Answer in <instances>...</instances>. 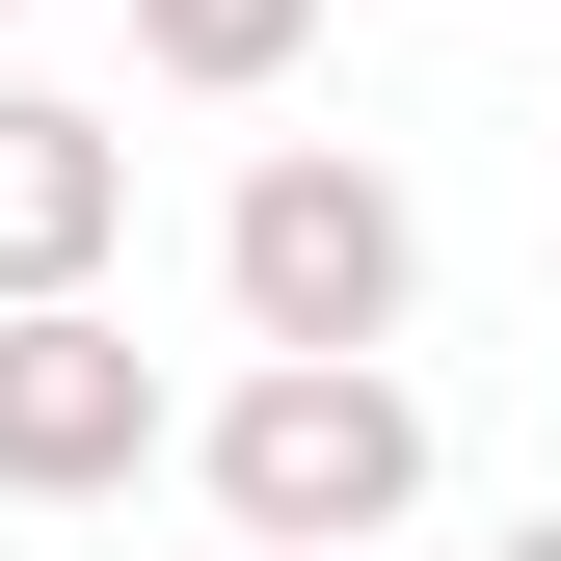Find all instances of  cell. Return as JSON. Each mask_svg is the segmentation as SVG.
Returning a JSON list of instances; mask_svg holds the SVG:
<instances>
[{"instance_id": "6da1fadb", "label": "cell", "mask_w": 561, "mask_h": 561, "mask_svg": "<svg viewBox=\"0 0 561 561\" xmlns=\"http://www.w3.org/2000/svg\"><path fill=\"white\" fill-rule=\"evenodd\" d=\"M161 455L215 481V535H347L375 561L428 508V375H401V347H267V375H215Z\"/></svg>"}, {"instance_id": "7a4b0ae2", "label": "cell", "mask_w": 561, "mask_h": 561, "mask_svg": "<svg viewBox=\"0 0 561 561\" xmlns=\"http://www.w3.org/2000/svg\"><path fill=\"white\" fill-rule=\"evenodd\" d=\"M215 295H241V347H401V295H428V215H401V161H347V134L241 161Z\"/></svg>"}, {"instance_id": "3957f363", "label": "cell", "mask_w": 561, "mask_h": 561, "mask_svg": "<svg viewBox=\"0 0 561 561\" xmlns=\"http://www.w3.org/2000/svg\"><path fill=\"white\" fill-rule=\"evenodd\" d=\"M161 347H134L107 295H0V508H107L134 455H161Z\"/></svg>"}, {"instance_id": "277c9868", "label": "cell", "mask_w": 561, "mask_h": 561, "mask_svg": "<svg viewBox=\"0 0 561 561\" xmlns=\"http://www.w3.org/2000/svg\"><path fill=\"white\" fill-rule=\"evenodd\" d=\"M107 241H134V134L0 81V295H107Z\"/></svg>"}, {"instance_id": "5b68a950", "label": "cell", "mask_w": 561, "mask_h": 561, "mask_svg": "<svg viewBox=\"0 0 561 561\" xmlns=\"http://www.w3.org/2000/svg\"><path fill=\"white\" fill-rule=\"evenodd\" d=\"M134 54H161L187 107H267V81L321 54V0H134Z\"/></svg>"}, {"instance_id": "8992f818", "label": "cell", "mask_w": 561, "mask_h": 561, "mask_svg": "<svg viewBox=\"0 0 561 561\" xmlns=\"http://www.w3.org/2000/svg\"><path fill=\"white\" fill-rule=\"evenodd\" d=\"M215 561H347V535H215Z\"/></svg>"}, {"instance_id": "52a82bcc", "label": "cell", "mask_w": 561, "mask_h": 561, "mask_svg": "<svg viewBox=\"0 0 561 561\" xmlns=\"http://www.w3.org/2000/svg\"><path fill=\"white\" fill-rule=\"evenodd\" d=\"M508 561H561V508H535V535H508Z\"/></svg>"}, {"instance_id": "ba28073f", "label": "cell", "mask_w": 561, "mask_h": 561, "mask_svg": "<svg viewBox=\"0 0 561 561\" xmlns=\"http://www.w3.org/2000/svg\"><path fill=\"white\" fill-rule=\"evenodd\" d=\"M0 27H27V0H0Z\"/></svg>"}]
</instances>
